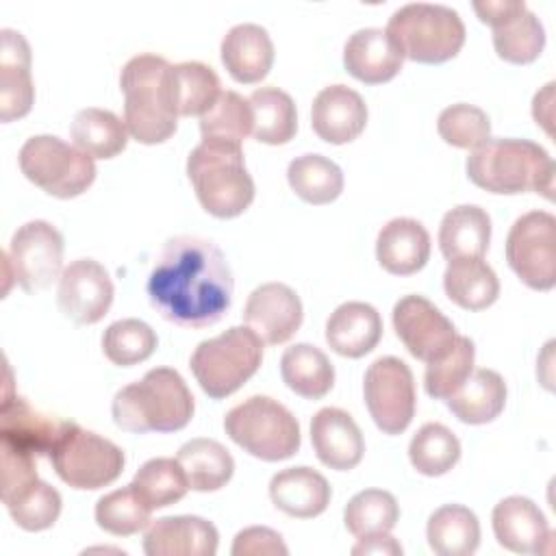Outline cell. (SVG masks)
Masks as SVG:
<instances>
[{"label":"cell","mask_w":556,"mask_h":556,"mask_svg":"<svg viewBox=\"0 0 556 556\" xmlns=\"http://www.w3.org/2000/svg\"><path fill=\"white\" fill-rule=\"evenodd\" d=\"M354 556H402V545L389 534V532H378V534H367L358 536V543L352 547Z\"/></svg>","instance_id":"cell-49"},{"label":"cell","mask_w":556,"mask_h":556,"mask_svg":"<svg viewBox=\"0 0 556 556\" xmlns=\"http://www.w3.org/2000/svg\"><path fill=\"white\" fill-rule=\"evenodd\" d=\"M20 169L33 185L61 200L85 193L96 180L93 159L54 135L26 139L20 150Z\"/></svg>","instance_id":"cell-10"},{"label":"cell","mask_w":556,"mask_h":556,"mask_svg":"<svg viewBox=\"0 0 556 556\" xmlns=\"http://www.w3.org/2000/svg\"><path fill=\"white\" fill-rule=\"evenodd\" d=\"M187 176L202 208L215 217H237L254 200L241 143L202 139L187 159Z\"/></svg>","instance_id":"cell-4"},{"label":"cell","mask_w":556,"mask_h":556,"mask_svg":"<svg viewBox=\"0 0 556 556\" xmlns=\"http://www.w3.org/2000/svg\"><path fill=\"white\" fill-rule=\"evenodd\" d=\"M473 358H476V348L469 337L458 334L452 350L441 356L439 361L426 363V374H424V387L426 393L434 400H447L454 395L463 382L471 376L473 371Z\"/></svg>","instance_id":"cell-46"},{"label":"cell","mask_w":556,"mask_h":556,"mask_svg":"<svg viewBox=\"0 0 556 556\" xmlns=\"http://www.w3.org/2000/svg\"><path fill=\"white\" fill-rule=\"evenodd\" d=\"M254 115L252 135L267 146H282L298 130V113L293 98L278 87H258L248 98Z\"/></svg>","instance_id":"cell-36"},{"label":"cell","mask_w":556,"mask_h":556,"mask_svg":"<svg viewBox=\"0 0 556 556\" xmlns=\"http://www.w3.org/2000/svg\"><path fill=\"white\" fill-rule=\"evenodd\" d=\"M48 456L56 476L80 491H96L115 482L126 463L122 447L74 421H65Z\"/></svg>","instance_id":"cell-9"},{"label":"cell","mask_w":556,"mask_h":556,"mask_svg":"<svg viewBox=\"0 0 556 556\" xmlns=\"http://www.w3.org/2000/svg\"><path fill=\"white\" fill-rule=\"evenodd\" d=\"M226 434L254 458L276 463L300 450V424L269 395H250L224 417Z\"/></svg>","instance_id":"cell-7"},{"label":"cell","mask_w":556,"mask_h":556,"mask_svg":"<svg viewBox=\"0 0 556 556\" xmlns=\"http://www.w3.org/2000/svg\"><path fill=\"white\" fill-rule=\"evenodd\" d=\"M300 295L282 282H265L256 287L245 302L243 319L250 330L267 345L287 343L302 326Z\"/></svg>","instance_id":"cell-18"},{"label":"cell","mask_w":556,"mask_h":556,"mask_svg":"<svg viewBox=\"0 0 556 556\" xmlns=\"http://www.w3.org/2000/svg\"><path fill=\"white\" fill-rule=\"evenodd\" d=\"M478 17L493 28V48L508 63H532L545 46V30L539 17L519 0H478Z\"/></svg>","instance_id":"cell-14"},{"label":"cell","mask_w":556,"mask_h":556,"mask_svg":"<svg viewBox=\"0 0 556 556\" xmlns=\"http://www.w3.org/2000/svg\"><path fill=\"white\" fill-rule=\"evenodd\" d=\"M376 258L380 267L395 276L419 271L430 258V235L421 222L395 217L387 222L376 239Z\"/></svg>","instance_id":"cell-25"},{"label":"cell","mask_w":556,"mask_h":556,"mask_svg":"<svg viewBox=\"0 0 556 556\" xmlns=\"http://www.w3.org/2000/svg\"><path fill=\"white\" fill-rule=\"evenodd\" d=\"M328 480L311 467H287L269 482V497L278 510L289 517L311 519L321 515L330 504Z\"/></svg>","instance_id":"cell-28"},{"label":"cell","mask_w":556,"mask_h":556,"mask_svg":"<svg viewBox=\"0 0 556 556\" xmlns=\"http://www.w3.org/2000/svg\"><path fill=\"white\" fill-rule=\"evenodd\" d=\"M491 241V217L476 204L450 208L439 228V248L447 261L482 258Z\"/></svg>","instance_id":"cell-30"},{"label":"cell","mask_w":556,"mask_h":556,"mask_svg":"<svg viewBox=\"0 0 556 556\" xmlns=\"http://www.w3.org/2000/svg\"><path fill=\"white\" fill-rule=\"evenodd\" d=\"M311 443L317 458L337 471L354 469L365 454L361 428L350 413L334 406H326L313 415Z\"/></svg>","instance_id":"cell-22"},{"label":"cell","mask_w":556,"mask_h":556,"mask_svg":"<svg viewBox=\"0 0 556 556\" xmlns=\"http://www.w3.org/2000/svg\"><path fill=\"white\" fill-rule=\"evenodd\" d=\"M554 172L556 167L547 150L530 139L489 137L467 156L469 180L491 193L536 191L552 200Z\"/></svg>","instance_id":"cell-2"},{"label":"cell","mask_w":556,"mask_h":556,"mask_svg":"<svg viewBox=\"0 0 556 556\" xmlns=\"http://www.w3.org/2000/svg\"><path fill=\"white\" fill-rule=\"evenodd\" d=\"M219 52L228 74L243 85L263 80L274 63V43L269 33L250 22L232 26L224 35Z\"/></svg>","instance_id":"cell-26"},{"label":"cell","mask_w":556,"mask_h":556,"mask_svg":"<svg viewBox=\"0 0 556 556\" xmlns=\"http://www.w3.org/2000/svg\"><path fill=\"white\" fill-rule=\"evenodd\" d=\"M113 295L115 289L109 271L93 258H76L59 278L56 304L70 321L89 326L109 313Z\"/></svg>","instance_id":"cell-16"},{"label":"cell","mask_w":556,"mask_h":556,"mask_svg":"<svg viewBox=\"0 0 556 556\" xmlns=\"http://www.w3.org/2000/svg\"><path fill=\"white\" fill-rule=\"evenodd\" d=\"M152 508L135 493V489L122 486L102 495L96 504V523L115 536H130L150 526Z\"/></svg>","instance_id":"cell-44"},{"label":"cell","mask_w":556,"mask_h":556,"mask_svg":"<svg viewBox=\"0 0 556 556\" xmlns=\"http://www.w3.org/2000/svg\"><path fill=\"white\" fill-rule=\"evenodd\" d=\"M130 486L148 508L156 510L182 500L189 491V480L178 458L159 456L137 469Z\"/></svg>","instance_id":"cell-39"},{"label":"cell","mask_w":556,"mask_h":556,"mask_svg":"<svg viewBox=\"0 0 556 556\" xmlns=\"http://www.w3.org/2000/svg\"><path fill=\"white\" fill-rule=\"evenodd\" d=\"M193 395L172 367H154L113 397V421L128 432H176L193 417Z\"/></svg>","instance_id":"cell-3"},{"label":"cell","mask_w":556,"mask_h":556,"mask_svg":"<svg viewBox=\"0 0 556 556\" xmlns=\"http://www.w3.org/2000/svg\"><path fill=\"white\" fill-rule=\"evenodd\" d=\"M263 363V341L248 326H232L198 343L189 367L213 400H224L243 387Z\"/></svg>","instance_id":"cell-6"},{"label":"cell","mask_w":556,"mask_h":556,"mask_svg":"<svg viewBox=\"0 0 556 556\" xmlns=\"http://www.w3.org/2000/svg\"><path fill=\"white\" fill-rule=\"evenodd\" d=\"M146 289L163 319L182 328H206L230 308L235 280L224 252L211 239L180 235L161 248Z\"/></svg>","instance_id":"cell-1"},{"label":"cell","mask_w":556,"mask_h":556,"mask_svg":"<svg viewBox=\"0 0 556 556\" xmlns=\"http://www.w3.org/2000/svg\"><path fill=\"white\" fill-rule=\"evenodd\" d=\"M437 130L445 143L463 150H476L489 139L491 122L480 106L458 102L441 111Z\"/></svg>","instance_id":"cell-47"},{"label":"cell","mask_w":556,"mask_h":556,"mask_svg":"<svg viewBox=\"0 0 556 556\" xmlns=\"http://www.w3.org/2000/svg\"><path fill=\"white\" fill-rule=\"evenodd\" d=\"M400 519V506L389 491L365 489L358 491L343 510V521L350 534L367 536L389 532Z\"/></svg>","instance_id":"cell-41"},{"label":"cell","mask_w":556,"mask_h":556,"mask_svg":"<svg viewBox=\"0 0 556 556\" xmlns=\"http://www.w3.org/2000/svg\"><path fill=\"white\" fill-rule=\"evenodd\" d=\"M445 404L463 424H489L504 410L506 382L493 369H473L463 387L445 400Z\"/></svg>","instance_id":"cell-31"},{"label":"cell","mask_w":556,"mask_h":556,"mask_svg":"<svg viewBox=\"0 0 556 556\" xmlns=\"http://www.w3.org/2000/svg\"><path fill=\"white\" fill-rule=\"evenodd\" d=\"M217 545V528L195 515L161 517L143 534L148 556H215Z\"/></svg>","instance_id":"cell-20"},{"label":"cell","mask_w":556,"mask_h":556,"mask_svg":"<svg viewBox=\"0 0 556 556\" xmlns=\"http://www.w3.org/2000/svg\"><path fill=\"white\" fill-rule=\"evenodd\" d=\"M74 146L91 159H113L128 143V128L113 111L87 106L80 109L70 126Z\"/></svg>","instance_id":"cell-34"},{"label":"cell","mask_w":556,"mask_h":556,"mask_svg":"<svg viewBox=\"0 0 556 556\" xmlns=\"http://www.w3.org/2000/svg\"><path fill=\"white\" fill-rule=\"evenodd\" d=\"M447 298L465 311H482L500 295V280L482 258L447 261L443 274Z\"/></svg>","instance_id":"cell-32"},{"label":"cell","mask_w":556,"mask_h":556,"mask_svg":"<svg viewBox=\"0 0 556 556\" xmlns=\"http://www.w3.org/2000/svg\"><path fill=\"white\" fill-rule=\"evenodd\" d=\"M287 180L308 204H330L343 191L341 167L321 154H302L287 167Z\"/></svg>","instance_id":"cell-38"},{"label":"cell","mask_w":556,"mask_h":556,"mask_svg":"<svg viewBox=\"0 0 556 556\" xmlns=\"http://www.w3.org/2000/svg\"><path fill=\"white\" fill-rule=\"evenodd\" d=\"M404 63V54L387 28H361L343 48L345 70L361 83L380 85L391 80Z\"/></svg>","instance_id":"cell-24"},{"label":"cell","mask_w":556,"mask_h":556,"mask_svg":"<svg viewBox=\"0 0 556 556\" xmlns=\"http://www.w3.org/2000/svg\"><path fill=\"white\" fill-rule=\"evenodd\" d=\"M506 261L523 285L549 291L556 285V217L547 211L517 217L506 237Z\"/></svg>","instance_id":"cell-11"},{"label":"cell","mask_w":556,"mask_h":556,"mask_svg":"<svg viewBox=\"0 0 556 556\" xmlns=\"http://www.w3.org/2000/svg\"><path fill=\"white\" fill-rule=\"evenodd\" d=\"M167 70V59L152 52H141L122 67L124 124L128 135L139 143H163L176 132L178 115L172 111L165 89Z\"/></svg>","instance_id":"cell-5"},{"label":"cell","mask_w":556,"mask_h":556,"mask_svg":"<svg viewBox=\"0 0 556 556\" xmlns=\"http://www.w3.org/2000/svg\"><path fill=\"white\" fill-rule=\"evenodd\" d=\"M426 536L439 556H471L480 545V523L467 506L445 504L430 515Z\"/></svg>","instance_id":"cell-33"},{"label":"cell","mask_w":556,"mask_h":556,"mask_svg":"<svg viewBox=\"0 0 556 556\" xmlns=\"http://www.w3.org/2000/svg\"><path fill=\"white\" fill-rule=\"evenodd\" d=\"M7 254L15 282L26 293L48 289L63 274V235L46 219L22 224L13 232Z\"/></svg>","instance_id":"cell-13"},{"label":"cell","mask_w":556,"mask_h":556,"mask_svg":"<svg viewBox=\"0 0 556 556\" xmlns=\"http://www.w3.org/2000/svg\"><path fill=\"white\" fill-rule=\"evenodd\" d=\"M387 33L400 46L404 59L417 63H443L454 59L465 43L460 15L445 4L410 2L400 7L387 24Z\"/></svg>","instance_id":"cell-8"},{"label":"cell","mask_w":556,"mask_h":556,"mask_svg":"<svg viewBox=\"0 0 556 556\" xmlns=\"http://www.w3.org/2000/svg\"><path fill=\"white\" fill-rule=\"evenodd\" d=\"M363 395L374 424L384 434H400L410 426L417 402L415 380L402 358H376L365 371Z\"/></svg>","instance_id":"cell-12"},{"label":"cell","mask_w":556,"mask_h":556,"mask_svg":"<svg viewBox=\"0 0 556 556\" xmlns=\"http://www.w3.org/2000/svg\"><path fill=\"white\" fill-rule=\"evenodd\" d=\"M11 515V519L28 532H39L50 526L61 515V493L50 486L43 480H33L28 486L11 495L9 500L2 502Z\"/></svg>","instance_id":"cell-43"},{"label":"cell","mask_w":556,"mask_h":556,"mask_svg":"<svg viewBox=\"0 0 556 556\" xmlns=\"http://www.w3.org/2000/svg\"><path fill=\"white\" fill-rule=\"evenodd\" d=\"M367 124V104L358 91L348 85L324 87L311 106V126L328 143L341 146L354 141Z\"/></svg>","instance_id":"cell-19"},{"label":"cell","mask_w":556,"mask_h":556,"mask_svg":"<svg viewBox=\"0 0 556 556\" xmlns=\"http://www.w3.org/2000/svg\"><path fill=\"white\" fill-rule=\"evenodd\" d=\"M0 35V119L13 122L24 117L35 100L30 46L24 35L13 28H2Z\"/></svg>","instance_id":"cell-23"},{"label":"cell","mask_w":556,"mask_h":556,"mask_svg":"<svg viewBox=\"0 0 556 556\" xmlns=\"http://www.w3.org/2000/svg\"><path fill=\"white\" fill-rule=\"evenodd\" d=\"M65 419L33 408L24 397L11 393V369L4 363V393L0 404V443L33 456L50 454Z\"/></svg>","instance_id":"cell-17"},{"label":"cell","mask_w":556,"mask_h":556,"mask_svg":"<svg viewBox=\"0 0 556 556\" xmlns=\"http://www.w3.org/2000/svg\"><path fill=\"white\" fill-rule=\"evenodd\" d=\"M552 102H554V83H547L541 91L534 93V100H532V115L536 124L545 128L547 135H552Z\"/></svg>","instance_id":"cell-50"},{"label":"cell","mask_w":556,"mask_h":556,"mask_svg":"<svg viewBox=\"0 0 556 556\" xmlns=\"http://www.w3.org/2000/svg\"><path fill=\"white\" fill-rule=\"evenodd\" d=\"M393 328L404 348L424 363L445 356L458 337L454 324L428 298L417 293L395 302Z\"/></svg>","instance_id":"cell-15"},{"label":"cell","mask_w":556,"mask_h":556,"mask_svg":"<svg viewBox=\"0 0 556 556\" xmlns=\"http://www.w3.org/2000/svg\"><path fill=\"white\" fill-rule=\"evenodd\" d=\"M282 382L306 400L324 397L334 384V367L330 358L315 345L295 343L280 358Z\"/></svg>","instance_id":"cell-35"},{"label":"cell","mask_w":556,"mask_h":556,"mask_svg":"<svg viewBox=\"0 0 556 556\" xmlns=\"http://www.w3.org/2000/svg\"><path fill=\"white\" fill-rule=\"evenodd\" d=\"M232 556H287L289 549L282 536L265 526H250L232 541Z\"/></svg>","instance_id":"cell-48"},{"label":"cell","mask_w":556,"mask_h":556,"mask_svg":"<svg viewBox=\"0 0 556 556\" xmlns=\"http://www.w3.org/2000/svg\"><path fill=\"white\" fill-rule=\"evenodd\" d=\"M254 126V115L248 98L237 91H222L215 104L200 115L202 139H219L230 143H241Z\"/></svg>","instance_id":"cell-42"},{"label":"cell","mask_w":556,"mask_h":556,"mask_svg":"<svg viewBox=\"0 0 556 556\" xmlns=\"http://www.w3.org/2000/svg\"><path fill=\"white\" fill-rule=\"evenodd\" d=\"M410 465L424 476H443L460 458L458 437L439 421L424 424L408 443Z\"/></svg>","instance_id":"cell-40"},{"label":"cell","mask_w":556,"mask_h":556,"mask_svg":"<svg viewBox=\"0 0 556 556\" xmlns=\"http://www.w3.org/2000/svg\"><path fill=\"white\" fill-rule=\"evenodd\" d=\"M491 521L497 543L515 554L545 552V543L552 541L545 515L532 500L521 495H510L497 502Z\"/></svg>","instance_id":"cell-21"},{"label":"cell","mask_w":556,"mask_h":556,"mask_svg":"<svg viewBox=\"0 0 556 556\" xmlns=\"http://www.w3.org/2000/svg\"><path fill=\"white\" fill-rule=\"evenodd\" d=\"M156 350V332L141 319L113 321L102 334L104 356L119 367L143 363Z\"/></svg>","instance_id":"cell-45"},{"label":"cell","mask_w":556,"mask_h":556,"mask_svg":"<svg viewBox=\"0 0 556 556\" xmlns=\"http://www.w3.org/2000/svg\"><path fill=\"white\" fill-rule=\"evenodd\" d=\"M165 89L172 111L178 117L204 115L222 93L215 70L200 61H182L169 65L165 74Z\"/></svg>","instance_id":"cell-29"},{"label":"cell","mask_w":556,"mask_h":556,"mask_svg":"<svg viewBox=\"0 0 556 556\" xmlns=\"http://www.w3.org/2000/svg\"><path fill=\"white\" fill-rule=\"evenodd\" d=\"M176 458L185 469L189 489L193 491H217L232 478L235 471L230 452L215 439H191L180 445Z\"/></svg>","instance_id":"cell-37"},{"label":"cell","mask_w":556,"mask_h":556,"mask_svg":"<svg viewBox=\"0 0 556 556\" xmlns=\"http://www.w3.org/2000/svg\"><path fill=\"white\" fill-rule=\"evenodd\" d=\"M382 337L380 313L367 302H343L326 321V343L341 356L361 358Z\"/></svg>","instance_id":"cell-27"}]
</instances>
